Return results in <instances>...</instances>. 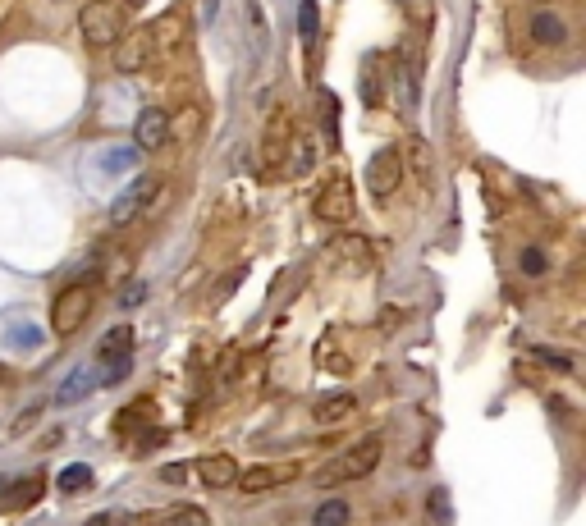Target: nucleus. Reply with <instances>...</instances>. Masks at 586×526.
<instances>
[{
    "label": "nucleus",
    "mask_w": 586,
    "mask_h": 526,
    "mask_svg": "<svg viewBox=\"0 0 586 526\" xmlns=\"http://www.w3.org/2000/svg\"><path fill=\"white\" fill-rule=\"evenodd\" d=\"M312 522L316 526H344L348 522V504H344V499H326V504L316 508Z\"/></svg>",
    "instance_id": "26"
},
{
    "label": "nucleus",
    "mask_w": 586,
    "mask_h": 526,
    "mask_svg": "<svg viewBox=\"0 0 586 526\" xmlns=\"http://www.w3.org/2000/svg\"><path fill=\"white\" fill-rule=\"evenodd\" d=\"M293 110H271V119H266V129H261V165L266 170H280L284 151H289V138H293Z\"/></svg>",
    "instance_id": "10"
},
{
    "label": "nucleus",
    "mask_w": 586,
    "mask_h": 526,
    "mask_svg": "<svg viewBox=\"0 0 586 526\" xmlns=\"http://www.w3.org/2000/svg\"><path fill=\"white\" fill-rule=\"evenodd\" d=\"M312 165H316V142H312V133L293 129V138H289V151H284L280 170L289 174V179H303V174H312Z\"/></svg>",
    "instance_id": "16"
},
{
    "label": "nucleus",
    "mask_w": 586,
    "mask_h": 526,
    "mask_svg": "<svg viewBox=\"0 0 586 526\" xmlns=\"http://www.w3.org/2000/svg\"><path fill=\"white\" fill-rule=\"evenodd\" d=\"M42 494H46L42 472L14 476V481H0V508H5V513H23V508H33Z\"/></svg>",
    "instance_id": "12"
},
{
    "label": "nucleus",
    "mask_w": 586,
    "mask_h": 526,
    "mask_svg": "<svg viewBox=\"0 0 586 526\" xmlns=\"http://www.w3.org/2000/svg\"><path fill=\"white\" fill-rule=\"evenodd\" d=\"M293 476H298V462H257L252 472L234 476V485H239L243 494H266V490H275V485L293 481Z\"/></svg>",
    "instance_id": "11"
},
{
    "label": "nucleus",
    "mask_w": 586,
    "mask_h": 526,
    "mask_svg": "<svg viewBox=\"0 0 586 526\" xmlns=\"http://www.w3.org/2000/svg\"><path fill=\"white\" fill-rule=\"evenodd\" d=\"M115 5H120V14H133V10H142L147 0H115Z\"/></svg>",
    "instance_id": "36"
},
{
    "label": "nucleus",
    "mask_w": 586,
    "mask_h": 526,
    "mask_svg": "<svg viewBox=\"0 0 586 526\" xmlns=\"http://www.w3.org/2000/svg\"><path fill=\"white\" fill-rule=\"evenodd\" d=\"M92 385H97V376H92V366H78L74 376L60 385V394H55V403H78V398L92 394Z\"/></svg>",
    "instance_id": "22"
},
{
    "label": "nucleus",
    "mask_w": 586,
    "mask_h": 526,
    "mask_svg": "<svg viewBox=\"0 0 586 526\" xmlns=\"http://www.w3.org/2000/svg\"><path fill=\"white\" fill-rule=\"evenodd\" d=\"M124 28H129V23H124L115 0H87L83 10H78V33H83V42L92 46V51H110V46L120 42Z\"/></svg>",
    "instance_id": "2"
},
{
    "label": "nucleus",
    "mask_w": 586,
    "mask_h": 526,
    "mask_svg": "<svg viewBox=\"0 0 586 526\" xmlns=\"http://www.w3.org/2000/svg\"><path fill=\"white\" fill-rule=\"evenodd\" d=\"M37 412H42V408H28V412H19V421H14V435H23V430H28V426H33V421H37Z\"/></svg>",
    "instance_id": "34"
},
{
    "label": "nucleus",
    "mask_w": 586,
    "mask_h": 526,
    "mask_svg": "<svg viewBox=\"0 0 586 526\" xmlns=\"http://www.w3.org/2000/svg\"><path fill=\"white\" fill-rule=\"evenodd\" d=\"M55 485H60V490H65V494H74V490H87V485H92V472H87L83 462H74V467H65V472L55 476Z\"/></svg>",
    "instance_id": "25"
},
{
    "label": "nucleus",
    "mask_w": 586,
    "mask_h": 526,
    "mask_svg": "<svg viewBox=\"0 0 586 526\" xmlns=\"http://www.w3.org/2000/svg\"><path fill=\"white\" fill-rule=\"evenodd\" d=\"M133 161H138V151H129V147H110V151H101V174H129V170H133Z\"/></svg>",
    "instance_id": "23"
},
{
    "label": "nucleus",
    "mask_w": 586,
    "mask_h": 526,
    "mask_svg": "<svg viewBox=\"0 0 586 526\" xmlns=\"http://www.w3.org/2000/svg\"><path fill=\"white\" fill-rule=\"evenodd\" d=\"M161 481H165V485L188 481V467H161Z\"/></svg>",
    "instance_id": "33"
},
{
    "label": "nucleus",
    "mask_w": 586,
    "mask_h": 526,
    "mask_svg": "<svg viewBox=\"0 0 586 526\" xmlns=\"http://www.w3.org/2000/svg\"><path fill=\"white\" fill-rule=\"evenodd\" d=\"M252 380H261V353H248V362L239 371V385H252Z\"/></svg>",
    "instance_id": "30"
},
{
    "label": "nucleus",
    "mask_w": 586,
    "mask_h": 526,
    "mask_svg": "<svg viewBox=\"0 0 586 526\" xmlns=\"http://www.w3.org/2000/svg\"><path fill=\"white\" fill-rule=\"evenodd\" d=\"M5 380H10V371H5V366H0V385H5Z\"/></svg>",
    "instance_id": "37"
},
{
    "label": "nucleus",
    "mask_w": 586,
    "mask_h": 526,
    "mask_svg": "<svg viewBox=\"0 0 586 526\" xmlns=\"http://www.w3.org/2000/svg\"><path fill=\"white\" fill-rule=\"evenodd\" d=\"M403 188V161H399V147H380L376 156L367 161V193L376 202L394 197Z\"/></svg>",
    "instance_id": "8"
},
{
    "label": "nucleus",
    "mask_w": 586,
    "mask_h": 526,
    "mask_svg": "<svg viewBox=\"0 0 586 526\" xmlns=\"http://www.w3.org/2000/svg\"><path fill=\"white\" fill-rule=\"evenodd\" d=\"M321 129H326L330 147H335V129H339V101H335V92H321Z\"/></svg>",
    "instance_id": "28"
},
{
    "label": "nucleus",
    "mask_w": 586,
    "mask_h": 526,
    "mask_svg": "<svg viewBox=\"0 0 586 526\" xmlns=\"http://www.w3.org/2000/svg\"><path fill=\"white\" fill-rule=\"evenodd\" d=\"M362 101H367V106H380V65H376V55H371L367 69H362Z\"/></svg>",
    "instance_id": "27"
},
{
    "label": "nucleus",
    "mask_w": 586,
    "mask_h": 526,
    "mask_svg": "<svg viewBox=\"0 0 586 526\" xmlns=\"http://www.w3.org/2000/svg\"><path fill=\"white\" fill-rule=\"evenodd\" d=\"M380 453H385L380 435H367V440L348 444L344 453H335L326 467H316L312 481L321 485V490H335V485H348V481H367V476L380 467Z\"/></svg>",
    "instance_id": "1"
},
{
    "label": "nucleus",
    "mask_w": 586,
    "mask_h": 526,
    "mask_svg": "<svg viewBox=\"0 0 586 526\" xmlns=\"http://www.w3.org/2000/svg\"><path fill=\"white\" fill-rule=\"evenodd\" d=\"M10 339H14V344H33L37 334H33V330H28V325H19V330H14V334H10Z\"/></svg>",
    "instance_id": "35"
},
{
    "label": "nucleus",
    "mask_w": 586,
    "mask_h": 526,
    "mask_svg": "<svg viewBox=\"0 0 586 526\" xmlns=\"http://www.w3.org/2000/svg\"><path fill=\"white\" fill-rule=\"evenodd\" d=\"M522 270H527V275H545V252L541 247H527V252H522Z\"/></svg>",
    "instance_id": "29"
},
{
    "label": "nucleus",
    "mask_w": 586,
    "mask_h": 526,
    "mask_svg": "<svg viewBox=\"0 0 586 526\" xmlns=\"http://www.w3.org/2000/svg\"><path fill=\"white\" fill-rule=\"evenodd\" d=\"M147 37H152V60H174L188 46V37H193V19H188L184 5H174L161 19L147 23Z\"/></svg>",
    "instance_id": "4"
},
{
    "label": "nucleus",
    "mask_w": 586,
    "mask_h": 526,
    "mask_svg": "<svg viewBox=\"0 0 586 526\" xmlns=\"http://www.w3.org/2000/svg\"><path fill=\"white\" fill-rule=\"evenodd\" d=\"M399 161H403V170H413V179L422 183V188H431V183H435V151H431V142H426V138L408 133V138H403V147H399Z\"/></svg>",
    "instance_id": "14"
},
{
    "label": "nucleus",
    "mask_w": 586,
    "mask_h": 526,
    "mask_svg": "<svg viewBox=\"0 0 586 526\" xmlns=\"http://www.w3.org/2000/svg\"><path fill=\"white\" fill-rule=\"evenodd\" d=\"M358 417V398L353 394H330V398H321V403H316L312 408V421L316 426H344V421H353Z\"/></svg>",
    "instance_id": "17"
},
{
    "label": "nucleus",
    "mask_w": 586,
    "mask_h": 526,
    "mask_svg": "<svg viewBox=\"0 0 586 526\" xmlns=\"http://www.w3.org/2000/svg\"><path fill=\"white\" fill-rule=\"evenodd\" d=\"M527 23H532V42H536V46H564V37H568V23L559 19V14H554V10H536Z\"/></svg>",
    "instance_id": "21"
},
{
    "label": "nucleus",
    "mask_w": 586,
    "mask_h": 526,
    "mask_svg": "<svg viewBox=\"0 0 586 526\" xmlns=\"http://www.w3.org/2000/svg\"><path fill=\"white\" fill-rule=\"evenodd\" d=\"M330 261H335L339 270H353V275H362V270L371 266V243L358 234H344L330 243Z\"/></svg>",
    "instance_id": "15"
},
{
    "label": "nucleus",
    "mask_w": 586,
    "mask_h": 526,
    "mask_svg": "<svg viewBox=\"0 0 586 526\" xmlns=\"http://www.w3.org/2000/svg\"><path fill=\"white\" fill-rule=\"evenodd\" d=\"M316 28H321V10H316V0H303L298 5V33H303L307 46L316 42Z\"/></svg>",
    "instance_id": "24"
},
{
    "label": "nucleus",
    "mask_w": 586,
    "mask_h": 526,
    "mask_svg": "<svg viewBox=\"0 0 586 526\" xmlns=\"http://www.w3.org/2000/svg\"><path fill=\"white\" fill-rule=\"evenodd\" d=\"M97 357H101V380H106V385H120L133 366V330L129 325H115V330L101 339Z\"/></svg>",
    "instance_id": "6"
},
{
    "label": "nucleus",
    "mask_w": 586,
    "mask_h": 526,
    "mask_svg": "<svg viewBox=\"0 0 586 526\" xmlns=\"http://www.w3.org/2000/svg\"><path fill=\"white\" fill-rule=\"evenodd\" d=\"M83 526H129V513H92Z\"/></svg>",
    "instance_id": "31"
},
{
    "label": "nucleus",
    "mask_w": 586,
    "mask_h": 526,
    "mask_svg": "<svg viewBox=\"0 0 586 526\" xmlns=\"http://www.w3.org/2000/svg\"><path fill=\"white\" fill-rule=\"evenodd\" d=\"M165 119H170V138H179V142H193L197 133L207 129V110L197 106V101H184V106Z\"/></svg>",
    "instance_id": "20"
},
{
    "label": "nucleus",
    "mask_w": 586,
    "mask_h": 526,
    "mask_svg": "<svg viewBox=\"0 0 586 526\" xmlns=\"http://www.w3.org/2000/svg\"><path fill=\"white\" fill-rule=\"evenodd\" d=\"M156 193H161V179H156V174H138V179L115 197V206H110V225L120 229V225H129V220H138V215L156 202Z\"/></svg>",
    "instance_id": "7"
},
{
    "label": "nucleus",
    "mask_w": 586,
    "mask_h": 526,
    "mask_svg": "<svg viewBox=\"0 0 586 526\" xmlns=\"http://www.w3.org/2000/svg\"><path fill=\"white\" fill-rule=\"evenodd\" d=\"M197 476H202L211 490H225V485H234V476H239V462L229 458V453H207V458H197Z\"/></svg>",
    "instance_id": "19"
},
{
    "label": "nucleus",
    "mask_w": 586,
    "mask_h": 526,
    "mask_svg": "<svg viewBox=\"0 0 586 526\" xmlns=\"http://www.w3.org/2000/svg\"><path fill=\"white\" fill-rule=\"evenodd\" d=\"M142 298H147V280L129 284V289H124V293H120V302H124V307H138V302H142Z\"/></svg>",
    "instance_id": "32"
},
{
    "label": "nucleus",
    "mask_w": 586,
    "mask_h": 526,
    "mask_svg": "<svg viewBox=\"0 0 586 526\" xmlns=\"http://www.w3.org/2000/svg\"><path fill=\"white\" fill-rule=\"evenodd\" d=\"M110 65L120 69V74H142L147 65H156V60H152V37H147V28H124L120 42L110 46Z\"/></svg>",
    "instance_id": "9"
},
{
    "label": "nucleus",
    "mask_w": 586,
    "mask_h": 526,
    "mask_svg": "<svg viewBox=\"0 0 586 526\" xmlns=\"http://www.w3.org/2000/svg\"><path fill=\"white\" fill-rule=\"evenodd\" d=\"M92 307H97V289H92V284H69V289H60L51 302V330L60 334V339L78 334L87 325V316H92Z\"/></svg>",
    "instance_id": "3"
},
{
    "label": "nucleus",
    "mask_w": 586,
    "mask_h": 526,
    "mask_svg": "<svg viewBox=\"0 0 586 526\" xmlns=\"http://www.w3.org/2000/svg\"><path fill=\"white\" fill-rule=\"evenodd\" d=\"M170 142V119H165L161 106H147L138 119H133V147L138 151H161Z\"/></svg>",
    "instance_id": "13"
},
{
    "label": "nucleus",
    "mask_w": 586,
    "mask_h": 526,
    "mask_svg": "<svg viewBox=\"0 0 586 526\" xmlns=\"http://www.w3.org/2000/svg\"><path fill=\"white\" fill-rule=\"evenodd\" d=\"M316 220H326V225H348L353 211H358V197H353V183H348L344 170H335L326 183H321V193H316Z\"/></svg>",
    "instance_id": "5"
},
{
    "label": "nucleus",
    "mask_w": 586,
    "mask_h": 526,
    "mask_svg": "<svg viewBox=\"0 0 586 526\" xmlns=\"http://www.w3.org/2000/svg\"><path fill=\"white\" fill-rule=\"evenodd\" d=\"M138 526H207V513L193 504H170V508H152L142 513Z\"/></svg>",
    "instance_id": "18"
}]
</instances>
